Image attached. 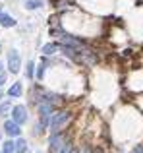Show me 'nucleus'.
Wrapping results in <instances>:
<instances>
[{
  "label": "nucleus",
  "instance_id": "1",
  "mask_svg": "<svg viewBox=\"0 0 143 153\" xmlns=\"http://www.w3.org/2000/svg\"><path fill=\"white\" fill-rule=\"evenodd\" d=\"M68 120H70V112H66V111L54 112L52 118H50V124H49L50 134H58V132H62V128L68 124Z\"/></svg>",
  "mask_w": 143,
  "mask_h": 153
},
{
  "label": "nucleus",
  "instance_id": "2",
  "mask_svg": "<svg viewBox=\"0 0 143 153\" xmlns=\"http://www.w3.org/2000/svg\"><path fill=\"white\" fill-rule=\"evenodd\" d=\"M19 52L12 49L10 52H8V68H10V72H14V74H18L19 72Z\"/></svg>",
  "mask_w": 143,
  "mask_h": 153
},
{
  "label": "nucleus",
  "instance_id": "3",
  "mask_svg": "<svg viewBox=\"0 0 143 153\" xmlns=\"http://www.w3.org/2000/svg\"><path fill=\"white\" fill-rule=\"evenodd\" d=\"M12 112H14L12 116H14V120H15L18 124L27 122V108L23 107V105H18V107H14V111H12Z\"/></svg>",
  "mask_w": 143,
  "mask_h": 153
},
{
  "label": "nucleus",
  "instance_id": "4",
  "mask_svg": "<svg viewBox=\"0 0 143 153\" xmlns=\"http://www.w3.org/2000/svg\"><path fill=\"white\" fill-rule=\"evenodd\" d=\"M62 142H64V138L60 136V132L50 136V140H49V149H50V153H56L58 149H60V147H62Z\"/></svg>",
  "mask_w": 143,
  "mask_h": 153
},
{
  "label": "nucleus",
  "instance_id": "5",
  "mask_svg": "<svg viewBox=\"0 0 143 153\" xmlns=\"http://www.w3.org/2000/svg\"><path fill=\"white\" fill-rule=\"evenodd\" d=\"M19 126H21V124H18L15 122V120H6V122H4V132H6L8 136H19Z\"/></svg>",
  "mask_w": 143,
  "mask_h": 153
},
{
  "label": "nucleus",
  "instance_id": "6",
  "mask_svg": "<svg viewBox=\"0 0 143 153\" xmlns=\"http://www.w3.org/2000/svg\"><path fill=\"white\" fill-rule=\"evenodd\" d=\"M0 23H2L4 27H14L15 25V19L10 18L8 14H4V12H0Z\"/></svg>",
  "mask_w": 143,
  "mask_h": 153
},
{
  "label": "nucleus",
  "instance_id": "7",
  "mask_svg": "<svg viewBox=\"0 0 143 153\" xmlns=\"http://www.w3.org/2000/svg\"><path fill=\"white\" fill-rule=\"evenodd\" d=\"M8 95H10V97H19V95H21V83H14V85L10 87V89H8Z\"/></svg>",
  "mask_w": 143,
  "mask_h": 153
},
{
  "label": "nucleus",
  "instance_id": "8",
  "mask_svg": "<svg viewBox=\"0 0 143 153\" xmlns=\"http://www.w3.org/2000/svg\"><path fill=\"white\" fill-rule=\"evenodd\" d=\"M58 49H60V47H58V45H54V43H52V45H45V47H43V54L50 56V54H54V52H56Z\"/></svg>",
  "mask_w": 143,
  "mask_h": 153
},
{
  "label": "nucleus",
  "instance_id": "9",
  "mask_svg": "<svg viewBox=\"0 0 143 153\" xmlns=\"http://www.w3.org/2000/svg\"><path fill=\"white\" fill-rule=\"evenodd\" d=\"M15 151H18V153H25L27 151V142L23 138H19L18 142H15Z\"/></svg>",
  "mask_w": 143,
  "mask_h": 153
},
{
  "label": "nucleus",
  "instance_id": "10",
  "mask_svg": "<svg viewBox=\"0 0 143 153\" xmlns=\"http://www.w3.org/2000/svg\"><path fill=\"white\" fill-rule=\"evenodd\" d=\"M25 6L29 8V10H37V8H41V6H43V0H27Z\"/></svg>",
  "mask_w": 143,
  "mask_h": 153
},
{
  "label": "nucleus",
  "instance_id": "11",
  "mask_svg": "<svg viewBox=\"0 0 143 153\" xmlns=\"http://www.w3.org/2000/svg\"><path fill=\"white\" fill-rule=\"evenodd\" d=\"M14 151H15V143L14 142H4L2 153H14Z\"/></svg>",
  "mask_w": 143,
  "mask_h": 153
},
{
  "label": "nucleus",
  "instance_id": "12",
  "mask_svg": "<svg viewBox=\"0 0 143 153\" xmlns=\"http://www.w3.org/2000/svg\"><path fill=\"white\" fill-rule=\"evenodd\" d=\"M6 82V70H4V64L0 62V85Z\"/></svg>",
  "mask_w": 143,
  "mask_h": 153
},
{
  "label": "nucleus",
  "instance_id": "13",
  "mask_svg": "<svg viewBox=\"0 0 143 153\" xmlns=\"http://www.w3.org/2000/svg\"><path fill=\"white\" fill-rule=\"evenodd\" d=\"M33 68H35V64L33 62H29V64H27V78H33Z\"/></svg>",
  "mask_w": 143,
  "mask_h": 153
},
{
  "label": "nucleus",
  "instance_id": "14",
  "mask_svg": "<svg viewBox=\"0 0 143 153\" xmlns=\"http://www.w3.org/2000/svg\"><path fill=\"white\" fill-rule=\"evenodd\" d=\"M8 111H10V103H4V105H0V114H2V116L6 114Z\"/></svg>",
  "mask_w": 143,
  "mask_h": 153
},
{
  "label": "nucleus",
  "instance_id": "15",
  "mask_svg": "<svg viewBox=\"0 0 143 153\" xmlns=\"http://www.w3.org/2000/svg\"><path fill=\"white\" fill-rule=\"evenodd\" d=\"M43 74H45V66H39V70H37V78L41 79V78H43Z\"/></svg>",
  "mask_w": 143,
  "mask_h": 153
},
{
  "label": "nucleus",
  "instance_id": "16",
  "mask_svg": "<svg viewBox=\"0 0 143 153\" xmlns=\"http://www.w3.org/2000/svg\"><path fill=\"white\" fill-rule=\"evenodd\" d=\"M132 153H143V146H136L132 149Z\"/></svg>",
  "mask_w": 143,
  "mask_h": 153
},
{
  "label": "nucleus",
  "instance_id": "17",
  "mask_svg": "<svg viewBox=\"0 0 143 153\" xmlns=\"http://www.w3.org/2000/svg\"><path fill=\"white\" fill-rule=\"evenodd\" d=\"M83 153H93V151H91V147H85V149H83ZM97 153H102V151H101V149H99Z\"/></svg>",
  "mask_w": 143,
  "mask_h": 153
},
{
  "label": "nucleus",
  "instance_id": "18",
  "mask_svg": "<svg viewBox=\"0 0 143 153\" xmlns=\"http://www.w3.org/2000/svg\"><path fill=\"white\" fill-rule=\"evenodd\" d=\"M70 153H77V149H74V147H72V149H70Z\"/></svg>",
  "mask_w": 143,
  "mask_h": 153
},
{
  "label": "nucleus",
  "instance_id": "19",
  "mask_svg": "<svg viewBox=\"0 0 143 153\" xmlns=\"http://www.w3.org/2000/svg\"><path fill=\"white\" fill-rule=\"evenodd\" d=\"M0 97H2V91H0Z\"/></svg>",
  "mask_w": 143,
  "mask_h": 153
},
{
  "label": "nucleus",
  "instance_id": "20",
  "mask_svg": "<svg viewBox=\"0 0 143 153\" xmlns=\"http://www.w3.org/2000/svg\"><path fill=\"white\" fill-rule=\"evenodd\" d=\"M0 49H2V45H0Z\"/></svg>",
  "mask_w": 143,
  "mask_h": 153
}]
</instances>
